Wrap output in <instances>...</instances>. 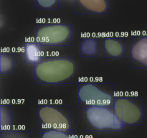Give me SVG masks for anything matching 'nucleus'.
Segmentation results:
<instances>
[{
  "label": "nucleus",
  "instance_id": "f257e3e1",
  "mask_svg": "<svg viewBox=\"0 0 147 138\" xmlns=\"http://www.w3.org/2000/svg\"><path fill=\"white\" fill-rule=\"evenodd\" d=\"M76 57L45 56L34 66L35 84H75Z\"/></svg>",
  "mask_w": 147,
  "mask_h": 138
},
{
  "label": "nucleus",
  "instance_id": "f03ea898",
  "mask_svg": "<svg viewBox=\"0 0 147 138\" xmlns=\"http://www.w3.org/2000/svg\"><path fill=\"white\" fill-rule=\"evenodd\" d=\"M56 130L71 132L72 106L69 105L41 104L37 106V132Z\"/></svg>",
  "mask_w": 147,
  "mask_h": 138
},
{
  "label": "nucleus",
  "instance_id": "7ed1b4c3",
  "mask_svg": "<svg viewBox=\"0 0 147 138\" xmlns=\"http://www.w3.org/2000/svg\"><path fill=\"white\" fill-rule=\"evenodd\" d=\"M115 85L111 83L83 81L78 83V106L79 109L93 106H113Z\"/></svg>",
  "mask_w": 147,
  "mask_h": 138
},
{
  "label": "nucleus",
  "instance_id": "20e7f679",
  "mask_svg": "<svg viewBox=\"0 0 147 138\" xmlns=\"http://www.w3.org/2000/svg\"><path fill=\"white\" fill-rule=\"evenodd\" d=\"M124 125L113 106H93L86 109L85 129L89 132H120Z\"/></svg>",
  "mask_w": 147,
  "mask_h": 138
},
{
  "label": "nucleus",
  "instance_id": "39448f33",
  "mask_svg": "<svg viewBox=\"0 0 147 138\" xmlns=\"http://www.w3.org/2000/svg\"><path fill=\"white\" fill-rule=\"evenodd\" d=\"M113 109L124 126L143 124V98L136 95H116L113 99Z\"/></svg>",
  "mask_w": 147,
  "mask_h": 138
},
{
  "label": "nucleus",
  "instance_id": "423d86ee",
  "mask_svg": "<svg viewBox=\"0 0 147 138\" xmlns=\"http://www.w3.org/2000/svg\"><path fill=\"white\" fill-rule=\"evenodd\" d=\"M36 41L45 47L70 46L72 44L71 24L45 23L36 25Z\"/></svg>",
  "mask_w": 147,
  "mask_h": 138
},
{
  "label": "nucleus",
  "instance_id": "0eeeda50",
  "mask_svg": "<svg viewBox=\"0 0 147 138\" xmlns=\"http://www.w3.org/2000/svg\"><path fill=\"white\" fill-rule=\"evenodd\" d=\"M131 69H147V35H133L130 38Z\"/></svg>",
  "mask_w": 147,
  "mask_h": 138
},
{
  "label": "nucleus",
  "instance_id": "6e6552de",
  "mask_svg": "<svg viewBox=\"0 0 147 138\" xmlns=\"http://www.w3.org/2000/svg\"><path fill=\"white\" fill-rule=\"evenodd\" d=\"M109 0H75L76 14H107Z\"/></svg>",
  "mask_w": 147,
  "mask_h": 138
},
{
  "label": "nucleus",
  "instance_id": "1a4fd4ad",
  "mask_svg": "<svg viewBox=\"0 0 147 138\" xmlns=\"http://www.w3.org/2000/svg\"><path fill=\"white\" fill-rule=\"evenodd\" d=\"M105 58H123L125 57V39L123 37H106L103 41Z\"/></svg>",
  "mask_w": 147,
  "mask_h": 138
},
{
  "label": "nucleus",
  "instance_id": "9d476101",
  "mask_svg": "<svg viewBox=\"0 0 147 138\" xmlns=\"http://www.w3.org/2000/svg\"><path fill=\"white\" fill-rule=\"evenodd\" d=\"M42 47L38 42L30 41L25 43L24 45V59L27 64L35 66L42 58L43 52Z\"/></svg>",
  "mask_w": 147,
  "mask_h": 138
},
{
  "label": "nucleus",
  "instance_id": "9b49d317",
  "mask_svg": "<svg viewBox=\"0 0 147 138\" xmlns=\"http://www.w3.org/2000/svg\"><path fill=\"white\" fill-rule=\"evenodd\" d=\"M98 53V44L96 37H82L80 41V55L82 57H96Z\"/></svg>",
  "mask_w": 147,
  "mask_h": 138
},
{
  "label": "nucleus",
  "instance_id": "f8f14e48",
  "mask_svg": "<svg viewBox=\"0 0 147 138\" xmlns=\"http://www.w3.org/2000/svg\"><path fill=\"white\" fill-rule=\"evenodd\" d=\"M14 54L11 53H0V73L1 75L12 74L14 68Z\"/></svg>",
  "mask_w": 147,
  "mask_h": 138
},
{
  "label": "nucleus",
  "instance_id": "ddd939ff",
  "mask_svg": "<svg viewBox=\"0 0 147 138\" xmlns=\"http://www.w3.org/2000/svg\"><path fill=\"white\" fill-rule=\"evenodd\" d=\"M11 106L9 104L0 105V126L1 130L10 129L11 122Z\"/></svg>",
  "mask_w": 147,
  "mask_h": 138
},
{
  "label": "nucleus",
  "instance_id": "4468645a",
  "mask_svg": "<svg viewBox=\"0 0 147 138\" xmlns=\"http://www.w3.org/2000/svg\"><path fill=\"white\" fill-rule=\"evenodd\" d=\"M1 138H32V132L25 129H4L1 130Z\"/></svg>",
  "mask_w": 147,
  "mask_h": 138
},
{
  "label": "nucleus",
  "instance_id": "2eb2a0df",
  "mask_svg": "<svg viewBox=\"0 0 147 138\" xmlns=\"http://www.w3.org/2000/svg\"><path fill=\"white\" fill-rule=\"evenodd\" d=\"M37 9H58L60 0H35Z\"/></svg>",
  "mask_w": 147,
  "mask_h": 138
},
{
  "label": "nucleus",
  "instance_id": "dca6fc26",
  "mask_svg": "<svg viewBox=\"0 0 147 138\" xmlns=\"http://www.w3.org/2000/svg\"><path fill=\"white\" fill-rule=\"evenodd\" d=\"M73 131L63 132V131L52 130L41 134V138H74Z\"/></svg>",
  "mask_w": 147,
  "mask_h": 138
}]
</instances>
